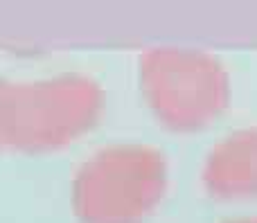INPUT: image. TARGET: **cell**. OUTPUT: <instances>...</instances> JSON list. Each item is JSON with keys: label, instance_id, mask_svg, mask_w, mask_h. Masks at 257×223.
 Returning a JSON list of instances; mask_svg holds the SVG:
<instances>
[{"label": "cell", "instance_id": "3957f363", "mask_svg": "<svg viewBox=\"0 0 257 223\" xmlns=\"http://www.w3.org/2000/svg\"><path fill=\"white\" fill-rule=\"evenodd\" d=\"M149 108L169 129H194L221 104V75L208 57L178 48H151L138 66Z\"/></svg>", "mask_w": 257, "mask_h": 223}, {"label": "cell", "instance_id": "7a4b0ae2", "mask_svg": "<svg viewBox=\"0 0 257 223\" xmlns=\"http://www.w3.org/2000/svg\"><path fill=\"white\" fill-rule=\"evenodd\" d=\"M167 167L158 149L140 142L108 144L72 178V210L79 223H142L158 205Z\"/></svg>", "mask_w": 257, "mask_h": 223}, {"label": "cell", "instance_id": "6da1fadb", "mask_svg": "<svg viewBox=\"0 0 257 223\" xmlns=\"http://www.w3.org/2000/svg\"><path fill=\"white\" fill-rule=\"evenodd\" d=\"M104 90L79 72L30 81L0 77V149L21 153L54 151L72 144L99 122Z\"/></svg>", "mask_w": 257, "mask_h": 223}]
</instances>
